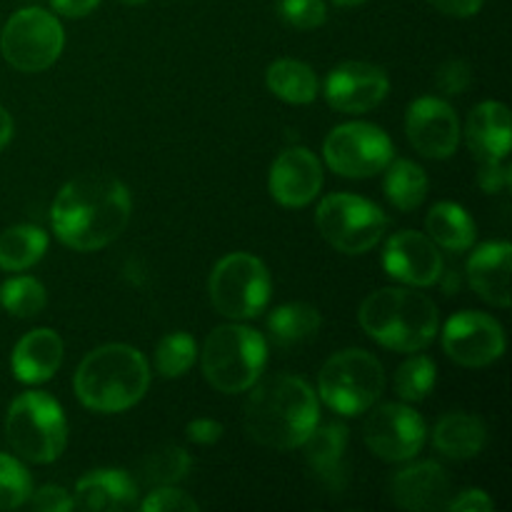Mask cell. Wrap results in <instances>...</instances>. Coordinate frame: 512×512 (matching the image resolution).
I'll return each mask as SVG.
<instances>
[{"label":"cell","mask_w":512,"mask_h":512,"mask_svg":"<svg viewBox=\"0 0 512 512\" xmlns=\"http://www.w3.org/2000/svg\"><path fill=\"white\" fill-rule=\"evenodd\" d=\"M405 133H408L410 145L420 155L433 160H445L455 155L460 145V120L455 115L453 105L440 98L413 100L405 113Z\"/></svg>","instance_id":"obj_14"},{"label":"cell","mask_w":512,"mask_h":512,"mask_svg":"<svg viewBox=\"0 0 512 512\" xmlns=\"http://www.w3.org/2000/svg\"><path fill=\"white\" fill-rule=\"evenodd\" d=\"M320 325H323V318H320L318 308H313L308 303L280 305L268 318L270 338L278 345H283V348L315 338Z\"/></svg>","instance_id":"obj_29"},{"label":"cell","mask_w":512,"mask_h":512,"mask_svg":"<svg viewBox=\"0 0 512 512\" xmlns=\"http://www.w3.org/2000/svg\"><path fill=\"white\" fill-rule=\"evenodd\" d=\"M395 505L413 512H433L448 508L450 478L443 465L425 460L400 470L390 483Z\"/></svg>","instance_id":"obj_18"},{"label":"cell","mask_w":512,"mask_h":512,"mask_svg":"<svg viewBox=\"0 0 512 512\" xmlns=\"http://www.w3.org/2000/svg\"><path fill=\"white\" fill-rule=\"evenodd\" d=\"M385 173V198L403 213L420 208L428 198V175L413 160H390Z\"/></svg>","instance_id":"obj_28"},{"label":"cell","mask_w":512,"mask_h":512,"mask_svg":"<svg viewBox=\"0 0 512 512\" xmlns=\"http://www.w3.org/2000/svg\"><path fill=\"white\" fill-rule=\"evenodd\" d=\"M385 390V370L373 353L348 348L325 360L318 375V393L323 403L338 415L368 413Z\"/></svg>","instance_id":"obj_7"},{"label":"cell","mask_w":512,"mask_h":512,"mask_svg":"<svg viewBox=\"0 0 512 512\" xmlns=\"http://www.w3.org/2000/svg\"><path fill=\"white\" fill-rule=\"evenodd\" d=\"M428 3L450 18H473L480 13L485 0H428Z\"/></svg>","instance_id":"obj_42"},{"label":"cell","mask_w":512,"mask_h":512,"mask_svg":"<svg viewBox=\"0 0 512 512\" xmlns=\"http://www.w3.org/2000/svg\"><path fill=\"white\" fill-rule=\"evenodd\" d=\"M465 143L478 155V160L508 158L512 125L508 105L498 100H485L470 110L465 120Z\"/></svg>","instance_id":"obj_22"},{"label":"cell","mask_w":512,"mask_h":512,"mask_svg":"<svg viewBox=\"0 0 512 512\" xmlns=\"http://www.w3.org/2000/svg\"><path fill=\"white\" fill-rule=\"evenodd\" d=\"M30 508L38 512H68L73 510V498L60 485H43L40 490L30 493Z\"/></svg>","instance_id":"obj_39"},{"label":"cell","mask_w":512,"mask_h":512,"mask_svg":"<svg viewBox=\"0 0 512 512\" xmlns=\"http://www.w3.org/2000/svg\"><path fill=\"white\" fill-rule=\"evenodd\" d=\"M360 328L395 353H420L438 335V308L413 288H380L360 305Z\"/></svg>","instance_id":"obj_4"},{"label":"cell","mask_w":512,"mask_h":512,"mask_svg":"<svg viewBox=\"0 0 512 512\" xmlns=\"http://www.w3.org/2000/svg\"><path fill=\"white\" fill-rule=\"evenodd\" d=\"M300 448L305 450V463H308L310 473H313L325 488H343V458L345 448H348V428H345L343 423H318Z\"/></svg>","instance_id":"obj_23"},{"label":"cell","mask_w":512,"mask_h":512,"mask_svg":"<svg viewBox=\"0 0 512 512\" xmlns=\"http://www.w3.org/2000/svg\"><path fill=\"white\" fill-rule=\"evenodd\" d=\"M333 3L340 5V8H355V5H363L368 0H333Z\"/></svg>","instance_id":"obj_45"},{"label":"cell","mask_w":512,"mask_h":512,"mask_svg":"<svg viewBox=\"0 0 512 512\" xmlns=\"http://www.w3.org/2000/svg\"><path fill=\"white\" fill-rule=\"evenodd\" d=\"M473 83V68L468 65V60L463 58H450L435 73V85H438L440 93L445 95H460L468 90V85Z\"/></svg>","instance_id":"obj_37"},{"label":"cell","mask_w":512,"mask_h":512,"mask_svg":"<svg viewBox=\"0 0 512 512\" xmlns=\"http://www.w3.org/2000/svg\"><path fill=\"white\" fill-rule=\"evenodd\" d=\"M185 435H188L190 443L198 445H213L223 438V425L213 418H198L190 420L188 428H185Z\"/></svg>","instance_id":"obj_41"},{"label":"cell","mask_w":512,"mask_h":512,"mask_svg":"<svg viewBox=\"0 0 512 512\" xmlns=\"http://www.w3.org/2000/svg\"><path fill=\"white\" fill-rule=\"evenodd\" d=\"M133 200L125 183L110 175H80L60 188L50 223L55 238L78 253H93L120 238Z\"/></svg>","instance_id":"obj_1"},{"label":"cell","mask_w":512,"mask_h":512,"mask_svg":"<svg viewBox=\"0 0 512 512\" xmlns=\"http://www.w3.org/2000/svg\"><path fill=\"white\" fill-rule=\"evenodd\" d=\"M315 225L338 253L363 255L383 240L388 220L378 205L360 195L333 193L320 200Z\"/></svg>","instance_id":"obj_9"},{"label":"cell","mask_w":512,"mask_h":512,"mask_svg":"<svg viewBox=\"0 0 512 512\" xmlns=\"http://www.w3.org/2000/svg\"><path fill=\"white\" fill-rule=\"evenodd\" d=\"M468 280L475 293L495 308H510L512 245L508 240H493L473 250L468 258Z\"/></svg>","instance_id":"obj_19"},{"label":"cell","mask_w":512,"mask_h":512,"mask_svg":"<svg viewBox=\"0 0 512 512\" xmlns=\"http://www.w3.org/2000/svg\"><path fill=\"white\" fill-rule=\"evenodd\" d=\"M370 453L385 463H405L423 450L428 430L425 420L403 403L378 405L363 425Z\"/></svg>","instance_id":"obj_12"},{"label":"cell","mask_w":512,"mask_h":512,"mask_svg":"<svg viewBox=\"0 0 512 512\" xmlns=\"http://www.w3.org/2000/svg\"><path fill=\"white\" fill-rule=\"evenodd\" d=\"M388 90L390 78L380 65L350 60V63L330 70V75L325 78L323 93L330 108H335L338 113L360 115L378 108L385 95H388Z\"/></svg>","instance_id":"obj_15"},{"label":"cell","mask_w":512,"mask_h":512,"mask_svg":"<svg viewBox=\"0 0 512 512\" xmlns=\"http://www.w3.org/2000/svg\"><path fill=\"white\" fill-rule=\"evenodd\" d=\"M65 33L60 20L38 5L18 10L0 33V53L20 73L48 70L60 58Z\"/></svg>","instance_id":"obj_10"},{"label":"cell","mask_w":512,"mask_h":512,"mask_svg":"<svg viewBox=\"0 0 512 512\" xmlns=\"http://www.w3.org/2000/svg\"><path fill=\"white\" fill-rule=\"evenodd\" d=\"M323 158L340 178H373L395 158L393 140L373 123H343L330 130L323 143Z\"/></svg>","instance_id":"obj_11"},{"label":"cell","mask_w":512,"mask_h":512,"mask_svg":"<svg viewBox=\"0 0 512 512\" xmlns=\"http://www.w3.org/2000/svg\"><path fill=\"white\" fill-rule=\"evenodd\" d=\"M120 3H128V5H140V3H145V0H120Z\"/></svg>","instance_id":"obj_46"},{"label":"cell","mask_w":512,"mask_h":512,"mask_svg":"<svg viewBox=\"0 0 512 512\" xmlns=\"http://www.w3.org/2000/svg\"><path fill=\"white\" fill-rule=\"evenodd\" d=\"M73 385L80 403L93 413H125L148 393L150 365L133 345H100L80 360Z\"/></svg>","instance_id":"obj_3"},{"label":"cell","mask_w":512,"mask_h":512,"mask_svg":"<svg viewBox=\"0 0 512 512\" xmlns=\"http://www.w3.org/2000/svg\"><path fill=\"white\" fill-rule=\"evenodd\" d=\"M435 363L428 355H413L395 373V393L405 403H420L435 388Z\"/></svg>","instance_id":"obj_33"},{"label":"cell","mask_w":512,"mask_h":512,"mask_svg":"<svg viewBox=\"0 0 512 512\" xmlns=\"http://www.w3.org/2000/svg\"><path fill=\"white\" fill-rule=\"evenodd\" d=\"M0 303L15 318H35L48 305V293L43 283L30 275H18L0 285Z\"/></svg>","instance_id":"obj_30"},{"label":"cell","mask_w":512,"mask_h":512,"mask_svg":"<svg viewBox=\"0 0 512 512\" xmlns=\"http://www.w3.org/2000/svg\"><path fill=\"white\" fill-rule=\"evenodd\" d=\"M383 268L393 280L410 285V288H428L438 283L445 270L443 255L438 245L425 233L400 230L390 235L383 250Z\"/></svg>","instance_id":"obj_16"},{"label":"cell","mask_w":512,"mask_h":512,"mask_svg":"<svg viewBox=\"0 0 512 512\" xmlns=\"http://www.w3.org/2000/svg\"><path fill=\"white\" fill-rule=\"evenodd\" d=\"M428 238L448 253H465L475 243V223L458 203H438L425 218Z\"/></svg>","instance_id":"obj_25"},{"label":"cell","mask_w":512,"mask_h":512,"mask_svg":"<svg viewBox=\"0 0 512 512\" xmlns=\"http://www.w3.org/2000/svg\"><path fill=\"white\" fill-rule=\"evenodd\" d=\"M198 343L188 333H168L155 350V368L163 378H183L198 360Z\"/></svg>","instance_id":"obj_32"},{"label":"cell","mask_w":512,"mask_h":512,"mask_svg":"<svg viewBox=\"0 0 512 512\" xmlns=\"http://www.w3.org/2000/svg\"><path fill=\"white\" fill-rule=\"evenodd\" d=\"M268 188L283 208H305L323 188V165L308 148H285L270 165Z\"/></svg>","instance_id":"obj_17"},{"label":"cell","mask_w":512,"mask_h":512,"mask_svg":"<svg viewBox=\"0 0 512 512\" xmlns=\"http://www.w3.org/2000/svg\"><path fill=\"white\" fill-rule=\"evenodd\" d=\"M318 423V395L298 375L280 373L263 380L245 403V430L265 448H300Z\"/></svg>","instance_id":"obj_2"},{"label":"cell","mask_w":512,"mask_h":512,"mask_svg":"<svg viewBox=\"0 0 512 512\" xmlns=\"http://www.w3.org/2000/svg\"><path fill=\"white\" fill-rule=\"evenodd\" d=\"M278 15L295 30H315L328 20L325 0H278Z\"/></svg>","instance_id":"obj_35"},{"label":"cell","mask_w":512,"mask_h":512,"mask_svg":"<svg viewBox=\"0 0 512 512\" xmlns=\"http://www.w3.org/2000/svg\"><path fill=\"white\" fill-rule=\"evenodd\" d=\"M493 508H495L493 498L480 488L465 490V493H460L455 500H448L450 512H488Z\"/></svg>","instance_id":"obj_40"},{"label":"cell","mask_w":512,"mask_h":512,"mask_svg":"<svg viewBox=\"0 0 512 512\" xmlns=\"http://www.w3.org/2000/svg\"><path fill=\"white\" fill-rule=\"evenodd\" d=\"M48 250V233L38 225H13L0 233V268L23 273L33 268Z\"/></svg>","instance_id":"obj_27"},{"label":"cell","mask_w":512,"mask_h":512,"mask_svg":"<svg viewBox=\"0 0 512 512\" xmlns=\"http://www.w3.org/2000/svg\"><path fill=\"white\" fill-rule=\"evenodd\" d=\"M443 348L463 368H485L505 353L503 325L480 310H463L443 328Z\"/></svg>","instance_id":"obj_13"},{"label":"cell","mask_w":512,"mask_h":512,"mask_svg":"<svg viewBox=\"0 0 512 512\" xmlns=\"http://www.w3.org/2000/svg\"><path fill=\"white\" fill-rule=\"evenodd\" d=\"M138 485L125 470L103 468L83 475L75 485L73 508L85 512H118L135 505Z\"/></svg>","instance_id":"obj_21"},{"label":"cell","mask_w":512,"mask_h":512,"mask_svg":"<svg viewBox=\"0 0 512 512\" xmlns=\"http://www.w3.org/2000/svg\"><path fill=\"white\" fill-rule=\"evenodd\" d=\"M203 375L218 393L235 395L253 388L268 363V343L248 325H220L200 350Z\"/></svg>","instance_id":"obj_5"},{"label":"cell","mask_w":512,"mask_h":512,"mask_svg":"<svg viewBox=\"0 0 512 512\" xmlns=\"http://www.w3.org/2000/svg\"><path fill=\"white\" fill-rule=\"evenodd\" d=\"M190 468H193V458L188 455V450L178 448V445H163L143 460L140 473L148 483L175 485L188 478Z\"/></svg>","instance_id":"obj_31"},{"label":"cell","mask_w":512,"mask_h":512,"mask_svg":"<svg viewBox=\"0 0 512 512\" xmlns=\"http://www.w3.org/2000/svg\"><path fill=\"white\" fill-rule=\"evenodd\" d=\"M33 480L25 465L13 455L0 453V510H15L28 503Z\"/></svg>","instance_id":"obj_34"},{"label":"cell","mask_w":512,"mask_h":512,"mask_svg":"<svg viewBox=\"0 0 512 512\" xmlns=\"http://www.w3.org/2000/svg\"><path fill=\"white\" fill-rule=\"evenodd\" d=\"M13 130H15L13 118H10L8 110L0 105V150H3L10 140H13Z\"/></svg>","instance_id":"obj_44"},{"label":"cell","mask_w":512,"mask_h":512,"mask_svg":"<svg viewBox=\"0 0 512 512\" xmlns=\"http://www.w3.org/2000/svg\"><path fill=\"white\" fill-rule=\"evenodd\" d=\"M488 430L483 420L470 413H448L438 420L433 430V443L438 453L453 460H470L483 453Z\"/></svg>","instance_id":"obj_24"},{"label":"cell","mask_w":512,"mask_h":512,"mask_svg":"<svg viewBox=\"0 0 512 512\" xmlns=\"http://www.w3.org/2000/svg\"><path fill=\"white\" fill-rule=\"evenodd\" d=\"M143 512H198L200 505L183 490L173 485H160L158 490L148 493V498L140 503Z\"/></svg>","instance_id":"obj_36"},{"label":"cell","mask_w":512,"mask_h":512,"mask_svg":"<svg viewBox=\"0 0 512 512\" xmlns=\"http://www.w3.org/2000/svg\"><path fill=\"white\" fill-rule=\"evenodd\" d=\"M270 273L260 258L250 253H230L210 273V303L223 318L250 320L265 310L270 300Z\"/></svg>","instance_id":"obj_8"},{"label":"cell","mask_w":512,"mask_h":512,"mask_svg":"<svg viewBox=\"0 0 512 512\" xmlns=\"http://www.w3.org/2000/svg\"><path fill=\"white\" fill-rule=\"evenodd\" d=\"M63 363V340L55 330L38 328L25 333L10 355V368L18 383H48Z\"/></svg>","instance_id":"obj_20"},{"label":"cell","mask_w":512,"mask_h":512,"mask_svg":"<svg viewBox=\"0 0 512 512\" xmlns=\"http://www.w3.org/2000/svg\"><path fill=\"white\" fill-rule=\"evenodd\" d=\"M50 5L55 13L65 15V18H85L98 8L100 0H50Z\"/></svg>","instance_id":"obj_43"},{"label":"cell","mask_w":512,"mask_h":512,"mask_svg":"<svg viewBox=\"0 0 512 512\" xmlns=\"http://www.w3.org/2000/svg\"><path fill=\"white\" fill-rule=\"evenodd\" d=\"M265 85L275 98L290 105H308L318 98V78L315 70L303 60H275L265 73Z\"/></svg>","instance_id":"obj_26"},{"label":"cell","mask_w":512,"mask_h":512,"mask_svg":"<svg viewBox=\"0 0 512 512\" xmlns=\"http://www.w3.org/2000/svg\"><path fill=\"white\" fill-rule=\"evenodd\" d=\"M478 183L485 193H505L512 185V168L508 158H488L480 160Z\"/></svg>","instance_id":"obj_38"},{"label":"cell","mask_w":512,"mask_h":512,"mask_svg":"<svg viewBox=\"0 0 512 512\" xmlns=\"http://www.w3.org/2000/svg\"><path fill=\"white\" fill-rule=\"evenodd\" d=\"M5 438L18 458L33 465H48L58 460L68 445V420L53 395L30 390L10 403Z\"/></svg>","instance_id":"obj_6"}]
</instances>
